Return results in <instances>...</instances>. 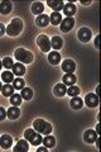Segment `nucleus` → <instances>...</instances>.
Returning <instances> with one entry per match:
<instances>
[{
    "instance_id": "nucleus-1",
    "label": "nucleus",
    "mask_w": 101,
    "mask_h": 152,
    "mask_svg": "<svg viewBox=\"0 0 101 152\" xmlns=\"http://www.w3.org/2000/svg\"><path fill=\"white\" fill-rule=\"evenodd\" d=\"M33 129L37 131L41 134H49L52 132V126L51 123H48L43 119H36L33 122Z\"/></svg>"
},
{
    "instance_id": "nucleus-2",
    "label": "nucleus",
    "mask_w": 101,
    "mask_h": 152,
    "mask_svg": "<svg viewBox=\"0 0 101 152\" xmlns=\"http://www.w3.org/2000/svg\"><path fill=\"white\" fill-rule=\"evenodd\" d=\"M23 31V22L20 20V19H13V20L10 22V24H9L7 27L5 32L8 33V36H12V37H15L18 36L19 33H20Z\"/></svg>"
},
{
    "instance_id": "nucleus-3",
    "label": "nucleus",
    "mask_w": 101,
    "mask_h": 152,
    "mask_svg": "<svg viewBox=\"0 0 101 152\" xmlns=\"http://www.w3.org/2000/svg\"><path fill=\"white\" fill-rule=\"evenodd\" d=\"M24 137H25V140L29 141L31 145H33V146H39L43 141V138L41 137V133H38L34 129H27L24 132Z\"/></svg>"
},
{
    "instance_id": "nucleus-4",
    "label": "nucleus",
    "mask_w": 101,
    "mask_h": 152,
    "mask_svg": "<svg viewBox=\"0 0 101 152\" xmlns=\"http://www.w3.org/2000/svg\"><path fill=\"white\" fill-rule=\"evenodd\" d=\"M15 58L19 61V62L23 64H31L33 61V55L29 51L24 50V48H18L15 51Z\"/></svg>"
},
{
    "instance_id": "nucleus-5",
    "label": "nucleus",
    "mask_w": 101,
    "mask_h": 152,
    "mask_svg": "<svg viewBox=\"0 0 101 152\" xmlns=\"http://www.w3.org/2000/svg\"><path fill=\"white\" fill-rule=\"evenodd\" d=\"M37 45L39 46V48L43 52H48V51L51 50V42H49V39H48V37L44 36V34H41L39 37H38Z\"/></svg>"
},
{
    "instance_id": "nucleus-6",
    "label": "nucleus",
    "mask_w": 101,
    "mask_h": 152,
    "mask_svg": "<svg viewBox=\"0 0 101 152\" xmlns=\"http://www.w3.org/2000/svg\"><path fill=\"white\" fill-rule=\"evenodd\" d=\"M60 24H61L60 28H61L62 32H68L75 26V19L73 18H66V19H63V20L60 23Z\"/></svg>"
},
{
    "instance_id": "nucleus-7",
    "label": "nucleus",
    "mask_w": 101,
    "mask_h": 152,
    "mask_svg": "<svg viewBox=\"0 0 101 152\" xmlns=\"http://www.w3.org/2000/svg\"><path fill=\"white\" fill-rule=\"evenodd\" d=\"M85 103H86V105L90 107V108L97 107V104H99V96H97V95H95V94H91L90 93V94L86 95Z\"/></svg>"
},
{
    "instance_id": "nucleus-8",
    "label": "nucleus",
    "mask_w": 101,
    "mask_h": 152,
    "mask_svg": "<svg viewBox=\"0 0 101 152\" xmlns=\"http://www.w3.org/2000/svg\"><path fill=\"white\" fill-rule=\"evenodd\" d=\"M77 36L81 42H89L91 39V31L89 28H81L77 33Z\"/></svg>"
},
{
    "instance_id": "nucleus-9",
    "label": "nucleus",
    "mask_w": 101,
    "mask_h": 152,
    "mask_svg": "<svg viewBox=\"0 0 101 152\" xmlns=\"http://www.w3.org/2000/svg\"><path fill=\"white\" fill-rule=\"evenodd\" d=\"M62 70L67 74H72L76 70V64L72 60H66L62 62Z\"/></svg>"
},
{
    "instance_id": "nucleus-10",
    "label": "nucleus",
    "mask_w": 101,
    "mask_h": 152,
    "mask_svg": "<svg viewBox=\"0 0 101 152\" xmlns=\"http://www.w3.org/2000/svg\"><path fill=\"white\" fill-rule=\"evenodd\" d=\"M97 137H99L97 133H96L95 131H92V129H89V131H86L84 133V140H85L86 143H94Z\"/></svg>"
},
{
    "instance_id": "nucleus-11",
    "label": "nucleus",
    "mask_w": 101,
    "mask_h": 152,
    "mask_svg": "<svg viewBox=\"0 0 101 152\" xmlns=\"http://www.w3.org/2000/svg\"><path fill=\"white\" fill-rule=\"evenodd\" d=\"M29 151V145L25 140H20L14 147V152H28Z\"/></svg>"
},
{
    "instance_id": "nucleus-12",
    "label": "nucleus",
    "mask_w": 101,
    "mask_h": 152,
    "mask_svg": "<svg viewBox=\"0 0 101 152\" xmlns=\"http://www.w3.org/2000/svg\"><path fill=\"white\" fill-rule=\"evenodd\" d=\"M47 4L49 5V8H52L57 13H58L61 9H63V7H65L63 1H61V0H48Z\"/></svg>"
},
{
    "instance_id": "nucleus-13",
    "label": "nucleus",
    "mask_w": 101,
    "mask_h": 152,
    "mask_svg": "<svg viewBox=\"0 0 101 152\" xmlns=\"http://www.w3.org/2000/svg\"><path fill=\"white\" fill-rule=\"evenodd\" d=\"M19 115H20V109H19L18 107H10L9 108V110L7 113V117L9 118V119H18Z\"/></svg>"
},
{
    "instance_id": "nucleus-14",
    "label": "nucleus",
    "mask_w": 101,
    "mask_h": 152,
    "mask_svg": "<svg viewBox=\"0 0 101 152\" xmlns=\"http://www.w3.org/2000/svg\"><path fill=\"white\" fill-rule=\"evenodd\" d=\"M12 143H13V140L12 137L9 134H4L0 137V146L3 147V148H9V147H12Z\"/></svg>"
},
{
    "instance_id": "nucleus-15",
    "label": "nucleus",
    "mask_w": 101,
    "mask_h": 152,
    "mask_svg": "<svg viewBox=\"0 0 101 152\" xmlns=\"http://www.w3.org/2000/svg\"><path fill=\"white\" fill-rule=\"evenodd\" d=\"M63 13H65V15H67V18H72V15H73V14L76 13V7H75L72 3L65 4V7H63Z\"/></svg>"
},
{
    "instance_id": "nucleus-16",
    "label": "nucleus",
    "mask_w": 101,
    "mask_h": 152,
    "mask_svg": "<svg viewBox=\"0 0 101 152\" xmlns=\"http://www.w3.org/2000/svg\"><path fill=\"white\" fill-rule=\"evenodd\" d=\"M36 23L39 27H47L48 23H49V17L46 15V14H42V15H38L36 19Z\"/></svg>"
},
{
    "instance_id": "nucleus-17",
    "label": "nucleus",
    "mask_w": 101,
    "mask_h": 152,
    "mask_svg": "<svg viewBox=\"0 0 101 152\" xmlns=\"http://www.w3.org/2000/svg\"><path fill=\"white\" fill-rule=\"evenodd\" d=\"M67 91V89H66V85L65 84H57L56 86H54V90H53V93L56 96H63V95L66 94Z\"/></svg>"
},
{
    "instance_id": "nucleus-18",
    "label": "nucleus",
    "mask_w": 101,
    "mask_h": 152,
    "mask_svg": "<svg viewBox=\"0 0 101 152\" xmlns=\"http://www.w3.org/2000/svg\"><path fill=\"white\" fill-rule=\"evenodd\" d=\"M71 108L72 109H76V110H77V109H81L82 108V105H84V102H82V99L81 98H78V96H73L71 99Z\"/></svg>"
},
{
    "instance_id": "nucleus-19",
    "label": "nucleus",
    "mask_w": 101,
    "mask_h": 152,
    "mask_svg": "<svg viewBox=\"0 0 101 152\" xmlns=\"http://www.w3.org/2000/svg\"><path fill=\"white\" fill-rule=\"evenodd\" d=\"M12 69H13L14 75H17V76H22V75H24V72H25V67H24L20 62L14 64Z\"/></svg>"
},
{
    "instance_id": "nucleus-20",
    "label": "nucleus",
    "mask_w": 101,
    "mask_h": 152,
    "mask_svg": "<svg viewBox=\"0 0 101 152\" xmlns=\"http://www.w3.org/2000/svg\"><path fill=\"white\" fill-rule=\"evenodd\" d=\"M63 46V41L61 37H53L51 41V47H53L54 50H61Z\"/></svg>"
},
{
    "instance_id": "nucleus-21",
    "label": "nucleus",
    "mask_w": 101,
    "mask_h": 152,
    "mask_svg": "<svg viewBox=\"0 0 101 152\" xmlns=\"http://www.w3.org/2000/svg\"><path fill=\"white\" fill-rule=\"evenodd\" d=\"M12 10V3L10 1H1L0 3V13L1 14H9Z\"/></svg>"
},
{
    "instance_id": "nucleus-22",
    "label": "nucleus",
    "mask_w": 101,
    "mask_h": 152,
    "mask_svg": "<svg viewBox=\"0 0 101 152\" xmlns=\"http://www.w3.org/2000/svg\"><path fill=\"white\" fill-rule=\"evenodd\" d=\"M48 61L52 64V65H57L61 61V56H60V53L58 52H51L49 55H48Z\"/></svg>"
},
{
    "instance_id": "nucleus-23",
    "label": "nucleus",
    "mask_w": 101,
    "mask_h": 152,
    "mask_svg": "<svg viewBox=\"0 0 101 152\" xmlns=\"http://www.w3.org/2000/svg\"><path fill=\"white\" fill-rule=\"evenodd\" d=\"M75 83H76V76L73 74H66L63 76V84L65 85L71 86V85H75Z\"/></svg>"
},
{
    "instance_id": "nucleus-24",
    "label": "nucleus",
    "mask_w": 101,
    "mask_h": 152,
    "mask_svg": "<svg viewBox=\"0 0 101 152\" xmlns=\"http://www.w3.org/2000/svg\"><path fill=\"white\" fill-rule=\"evenodd\" d=\"M1 93L4 96H8V98H10L12 95L14 94V88L10 86V84H7V85H3V88H1Z\"/></svg>"
},
{
    "instance_id": "nucleus-25",
    "label": "nucleus",
    "mask_w": 101,
    "mask_h": 152,
    "mask_svg": "<svg viewBox=\"0 0 101 152\" xmlns=\"http://www.w3.org/2000/svg\"><path fill=\"white\" fill-rule=\"evenodd\" d=\"M49 22L52 23V24H54V26L60 24V23L62 22V17H61V13H57V12L52 13V14H51V17H49Z\"/></svg>"
},
{
    "instance_id": "nucleus-26",
    "label": "nucleus",
    "mask_w": 101,
    "mask_h": 152,
    "mask_svg": "<svg viewBox=\"0 0 101 152\" xmlns=\"http://www.w3.org/2000/svg\"><path fill=\"white\" fill-rule=\"evenodd\" d=\"M43 145H44L47 148H49V147H53L56 145V140H54V137H52L49 134H47L46 138H43Z\"/></svg>"
},
{
    "instance_id": "nucleus-27",
    "label": "nucleus",
    "mask_w": 101,
    "mask_h": 152,
    "mask_svg": "<svg viewBox=\"0 0 101 152\" xmlns=\"http://www.w3.org/2000/svg\"><path fill=\"white\" fill-rule=\"evenodd\" d=\"M20 96L23 99H25V100H31V99L33 98V91L29 89V88H23L22 89V95Z\"/></svg>"
},
{
    "instance_id": "nucleus-28",
    "label": "nucleus",
    "mask_w": 101,
    "mask_h": 152,
    "mask_svg": "<svg viewBox=\"0 0 101 152\" xmlns=\"http://www.w3.org/2000/svg\"><path fill=\"white\" fill-rule=\"evenodd\" d=\"M24 85H25V83H24V80L22 77H18V79H14L13 80V88L17 89V90H20L24 88Z\"/></svg>"
},
{
    "instance_id": "nucleus-29",
    "label": "nucleus",
    "mask_w": 101,
    "mask_h": 152,
    "mask_svg": "<svg viewBox=\"0 0 101 152\" xmlns=\"http://www.w3.org/2000/svg\"><path fill=\"white\" fill-rule=\"evenodd\" d=\"M43 10H44V7H43L42 3H34L32 5V12L34 14H41L43 13Z\"/></svg>"
},
{
    "instance_id": "nucleus-30",
    "label": "nucleus",
    "mask_w": 101,
    "mask_h": 152,
    "mask_svg": "<svg viewBox=\"0 0 101 152\" xmlns=\"http://www.w3.org/2000/svg\"><path fill=\"white\" fill-rule=\"evenodd\" d=\"M22 96L19 94H13L12 96H10V103L13 104L14 107H18V105H20V103H22Z\"/></svg>"
},
{
    "instance_id": "nucleus-31",
    "label": "nucleus",
    "mask_w": 101,
    "mask_h": 152,
    "mask_svg": "<svg viewBox=\"0 0 101 152\" xmlns=\"http://www.w3.org/2000/svg\"><path fill=\"white\" fill-rule=\"evenodd\" d=\"M1 79H3V81H4V83L10 84L13 80H14V76H13V74L10 72V71H5V72H3Z\"/></svg>"
},
{
    "instance_id": "nucleus-32",
    "label": "nucleus",
    "mask_w": 101,
    "mask_h": 152,
    "mask_svg": "<svg viewBox=\"0 0 101 152\" xmlns=\"http://www.w3.org/2000/svg\"><path fill=\"white\" fill-rule=\"evenodd\" d=\"M66 93L68 94L70 96H77V95L80 94V88L73 86V85H71V86L68 88V90H67Z\"/></svg>"
},
{
    "instance_id": "nucleus-33",
    "label": "nucleus",
    "mask_w": 101,
    "mask_h": 152,
    "mask_svg": "<svg viewBox=\"0 0 101 152\" xmlns=\"http://www.w3.org/2000/svg\"><path fill=\"white\" fill-rule=\"evenodd\" d=\"M3 67H7V69H12L13 67V60L10 58V57H5V58H4L3 61Z\"/></svg>"
},
{
    "instance_id": "nucleus-34",
    "label": "nucleus",
    "mask_w": 101,
    "mask_h": 152,
    "mask_svg": "<svg viewBox=\"0 0 101 152\" xmlns=\"http://www.w3.org/2000/svg\"><path fill=\"white\" fill-rule=\"evenodd\" d=\"M5 117H7V112H5V109L0 107V121H3Z\"/></svg>"
},
{
    "instance_id": "nucleus-35",
    "label": "nucleus",
    "mask_w": 101,
    "mask_h": 152,
    "mask_svg": "<svg viewBox=\"0 0 101 152\" xmlns=\"http://www.w3.org/2000/svg\"><path fill=\"white\" fill-rule=\"evenodd\" d=\"M4 33H5V27H4L3 23H0V37H1Z\"/></svg>"
},
{
    "instance_id": "nucleus-36",
    "label": "nucleus",
    "mask_w": 101,
    "mask_h": 152,
    "mask_svg": "<svg viewBox=\"0 0 101 152\" xmlns=\"http://www.w3.org/2000/svg\"><path fill=\"white\" fill-rule=\"evenodd\" d=\"M99 42H100V37L97 36V37H96V39H95V47H96V48H99V47H100Z\"/></svg>"
},
{
    "instance_id": "nucleus-37",
    "label": "nucleus",
    "mask_w": 101,
    "mask_h": 152,
    "mask_svg": "<svg viewBox=\"0 0 101 152\" xmlns=\"http://www.w3.org/2000/svg\"><path fill=\"white\" fill-rule=\"evenodd\" d=\"M48 151L47 147H39V148H37V152H46Z\"/></svg>"
},
{
    "instance_id": "nucleus-38",
    "label": "nucleus",
    "mask_w": 101,
    "mask_h": 152,
    "mask_svg": "<svg viewBox=\"0 0 101 152\" xmlns=\"http://www.w3.org/2000/svg\"><path fill=\"white\" fill-rule=\"evenodd\" d=\"M96 133H97V134L100 133V124H97V126H96Z\"/></svg>"
},
{
    "instance_id": "nucleus-39",
    "label": "nucleus",
    "mask_w": 101,
    "mask_h": 152,
    "mask_svg": "<svg viewBox=\"0 0 101 152\" xmlns=\"http://www.w3.org/2000/svg\"><path fill=\"white\" fill-rule=\"evenodd\" d=\"M82 4H85V5H89V4H91V1H81Z\"/></svg>"
},
{
    "instance_id": "nucleus-40",
    "label": "nucleus",
    "mask_w": 101,
    "mask_h": 152,
    "mask_svg": "<svg viewBox=\"0 0 101 152\" xmlns=\"http://www.w3.org/2000/svg\"><path fill=\"white\" fill-rule=\"evenodd\" d=\"M99 94H100V89L97 88V89H96V95H97V96H99Z\"/></svg>"
},
{
    "instance_id": "nucleus-41",
    "label": "nucleus",
    "mask_w": 101,
    "mask_h": 152,
    "mask_svg": "<svg viewBox=\"0 0 101 152\" xmlns=\"http://www.w3.org/2000/svg\"><path fill=\"white\" fill-rule=\"evenodd\" d=\"M3 67V62H1V61H0V69H1Z\"/></svg>"
},
{
    "instance_id": "nucleus-42",
    "label": "nucleus",
    "mask_w": 101,
    "mask_h": 152,
    "mask_svg": "<svg viewBox=\"0 0 101 152\" xmlns=\"http://www.w3.org/2000/svg\"><path fill=\"white\" fill-rule=\"evenodd\" d=\"M1 88H3V85H1V84H0V90H1Z\"/></svg>"
}]
</instances>
